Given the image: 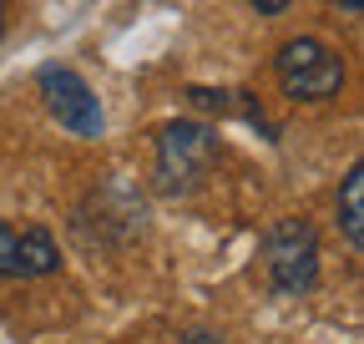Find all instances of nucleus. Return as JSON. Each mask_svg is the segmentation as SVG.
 I'll list each match as a JSON object with an SVG mask.
<instances>
[{
	"label": "nucleus",
	"mask_w": 364,
	"mask_h": 344,
	"mask_svg": "<svg viewBox=\"0 0 364 344\" xmlns=\"http://www.w3.org/2000/svg\"><path fill=\"white\" fill-rule=\"evenodd\" d=\"M36 81H41V97H46V107H51V117L66 127V132L102 137V127H107L102 102H97V92H91L71 66H41Z\"/></svg>",
	"instance_id": "4"
},
{
	"label": "nucleus",
	"mask_w": 364,
	"mask_h": 344,
	"mask_svg": "<svg viewBox=\"0 0 364 344\" xmlns=\"http://www.w3.org/2000/svg\"><path fill=\"white\" fill-rule=\"evenodd\" d=\"M61 269V253H56V238L46 228H26L21 233V279H46Z\"/></svg>",
	"instance_id": "6"
},
{
	"label": "nucleus",
	"mask_w": 364,
	"mask_h": 344,
	"mask_svg": "<svg viewBox=\"0 0 364 344\" xmlns=\"http://www.w3.org/2000/svg\"><path fill=\"white\" fill-rule=\"evenodd\" d=\"M263 269H268V289L299 299L318 284V233L309 218H279L263 233Z\"/></svg>",
	"instance_id": "1"
},
{
	"label": "nucleus",
	"mask_w": 364,
	"mask_h": 344,
	"mask_svg": "<svg viewBox=\"0 0 364 344\" xmlns=\"http://www.w3.org/2000/svg\"><path fill=\"white\" fill-rule=\"evenodd\" d=\"M339 228L349 248H364V167L359 162L344 172V188H339Z\"/></svg>",
	"instance_id": "5"
},
{
	"label": "nucleus",
	"mask_w": 364,
	"mask_h": 344,
	"mask_svg": "<svg viewBox=\"0 0 364 344\" xmlns=\"http://www.w3.org/2000/svg\"><path fill=\"white\" fill-rule=\"evenodd\" d=\"M339 6H344L349 16H359V11H364V0H339Z\"/></svg>",
	"instance_id": "10"
},
{
	"label": "nucleus",
	"mask_w": 364,
	"mask_h": 344,
	"mask_svg": "<svg viewBox=\"0 0 364 344\" xmlns=\"http://www.w3.org/2000/svg\"><path fill=\"white\" fill-rule=\"evenodd\" d=\"M218 162V132L203 122H167L157 132V188L193 193Z\"/></svg>",
	"instance_id": "3"
},
{
	"label": "nucleus",
	"mask_w": 364,
	"mask_h": 344,
	"mask_svg": "<svg viewBox=\"0 0 364 344\" xmlns=\"http://www.w3.org/2000/svg\"><path fill=\"white\" fill-rule=\"evenodd\" d=\"M0 279H21V233L0 223Z\"/></svg>",
	"instance_id": "7"
},
{
	"label": "nucleus",
	"mask_w": 364,
	"mask_h": 344,
	"mask_svg": "<svg viewBox=\"0 0 364 344\" xmlns=\"http://www.w3.org/2000/svg\"><path fill=\"white\" fill-rule=\"evenodd\" d=\"M0 36H6V0H0Z\"/></svg>",
	"instance_id": "11"
},
{
	"label": "nucleus",
	"mask_w": 364,
	"mask_h": 344,
	"mask_svg": "<svg viewBox=\"0 0 364 344\" xmlns=\"http://www.w3.org/2000/svg\"><path fill=\"white\" fill-rule=\"evenodd\" d=\"M162 344H228L218 329H188V334H172V339H162Z\"/></svg>",
	"instance_id": "8"
},
{
	"label": "nucleus",
	"mask_w": 364,
	"mask_h": 344,
	"mask_svg": "<svg viewBox=\"0 0 364 344\" xmlns=\"http://www.w3.org/2000/svg\"><path fill=\"white\" fill-rule=\"evenodd\" d=\"M248 6H253L258 16H284V11H289V0H248Z\"/></svg>",
	"instance_id": "9"
},
{
	"label": "nucleus",
	"mask_w": 364,
	"mask_h": 344,
	"mask_svg": "<svg viewBox=\"0 0 364 344\" xmlns=\"http://www.w3.org/2000/svg\"><path fill=\"white\" fill-rule=\"evenodd\" d=\"M273 71H279V86L294 102H329L344 86V61L334 46H324L318 36H294L279 46L273 56Z\"/></svg>",
	"instance_id": "2"
}]
</instances>
